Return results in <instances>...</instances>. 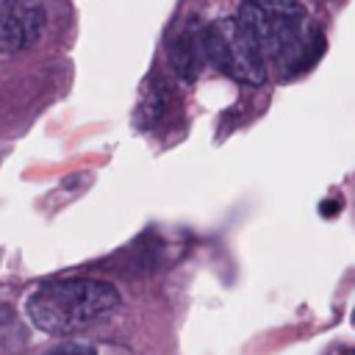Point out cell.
Masks as SVG:
<instances>
[{"label": "cell", "instance_id": "cell-1", "mask_svg": "<svg viewBox=\"0 0 355 355\" xmlns=\"http://www.w3.org/2000/svg\"><path fill=\"white\" fill-rule=\"evenodd\" d=\"M236 19L261 50L266 67H277L280 75L308 69L322 50V39L297 0H244Z\"/></svg>", "mask_w": 355, "mask_h": 355}, {"label": "cell", "instance_id": "cell-2", "mask_svg": "<svg viewBox=\"0 0 355 355\" xmlns=\"http://www.w3.org/2000/svg\"><path fill=\"white\" fill-rule=\"evenodd\" d=\"M119 291L94 277H69V280H50L39 286L28 302V319L53 336L75 333L97 319H105L119 308Z\"/></svg>", "mask_w": 355, "mask_h": 355}, {"label": "cell", "instance_id": "cell-3", "mask_svg": "<svg viewBox=\"0 0 355 355\" xmlns=\"http://www.w3.org/2000/svg\"><path fill=\"white\" fill-rule=\"evenodd\" d=\"M200 44H202V55L227 78L252 86H261L266 80L269 67L236 17L214 19L211 25H205L200 33Z\"/></svg>", "mask_w": 355, "mask_h": 355}, {"label": "cell", "instance_id": "cell-4", "mask_svg": "<svg viewBox=\"0 0 355 355\" xmlns=\"http://www.w3.org/2000/svg\"><path fill=\"white\" fill-rule=\"evenodd\" d=\"M44 22V0H0V53H22L36 44Z\"/></svg>", "mask_w": 355, "mask_h": 355}, {"label": "cell", "instance_id": "cell-5", "mask_svg": "<svg viewBox=\"0 0 355 355\" xmlns=\"http://www.w3.org/2000/svg\"><path fill=\"white\" fill-rule=\"evenodd\" d=\"M169 58L178 69L180 78L194 80L202 64V44H200V33L197 31H180L172 42H169Z\"/></svg>", "mask_w": 355, "mask_h": 355}, {"label": "cell", "instance_id": "cell-6", "mask_svg": "<svg viewBox=\"0 0 355 355\" xmlns=\"http://www.w3.org/2000/svg\"><path fill=\"white\" fill-rule=\"evenodd\" d=\"M25 341V330L19 327L17 313L8 305H0V349H14Z\"/></svg>", "mask_w": 355, "mask_h": 355}, {"label": "cell", "instance_id": "cell-7", "mask_svg": "<svg viewBox=\"0 0 355 355\" xmlns=\"http://www.w3.org/2000/svg\"><path fill=\"white\" fill-rule=\"evenodd\" d=\"M47 355H97V352L92 347H86V344H64V347H58V349H53Z\"/></svg>", "mask_w": 355, "mask_h": 355}, {"label": "cell", "instance_id": "cell-8", "mask_svg": "<svg viewBox=\"0 0 355 355\" xmlns=\"http://www.w3.org/2000/svg\"><path fill=\"white\" fill-rule=\"evenodd\" d=\"M338 208H341L338 202H322V214H324V216H330V214H338Z\"/></svg>", "mask_w": 355, "mask_h": 355}]
</instances>
